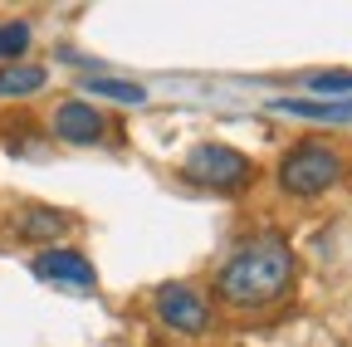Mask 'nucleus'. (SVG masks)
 Listing matches in <instances>:
<instances>
[{
    "instance_id": "9",
    "label": "nucleus",
    "mask_w": 352,
    "mask_h": 347,
    "mask_svg": "<svg viewBox=\"0 0 352 347\" xmlns=\"http://www.w3.org/2000/svg\"><path fill=\"white\" fill-rule=\"evenodd\" d=\"M83 98H108V103L142 108L147 89H142V83H127V78H108V74H83Z\"/></svg>"
},
{
    "instance_id": "5",
    "label": "nucleus",
    "mask_w": 352,
    "mask_h": 347,
    "mask_svg": "<svg viewBox=\"0 0 352 347\" xmlns=\"http://www.w3.org/2000/svg\"><path fill=\"white\" fill-rule=\"evenodd\" d=\"M30 269H34V279H39V284H59V289H78V293H88V289L98 284L94 259L78 254V249H59V245L39 249V254L30 259Z\"/></svg>"
},
{
    "instance_id": "1",
    "label": "nucleus",
    "mask_w": 352,
    "mask_h": 347,
    "mask_svg": "<svg viewBox=\"0 0 352 347\" xmlns=\"http://www.w3.org/2000/svg\"><path fill=\"white\" fill-rule=\"evenodd\" d=\"M294 284V249L279 230H259L250 235L215 274V293L230 309H264L279 303Z\"/></svg>"
},
{
    "instance_id": "12",
    "label": "nucleus",
    "mask_w": 352,
    "mask_h": 347,
    "mask_svg": "<svg viewBox=\"0 0 352 347\" xmlns=\"http://www.w3.org/2000/svg\"><path fill=\"white\" fill-rule=\"evenodd\" d=\"M308 89L318 98H352V74H314Z\"/></svg>"
},
{
    "instance_id": "2",
    "label": "nucleus",
    "mask_w": 352,
    "mask_h": 347,
    "mask_svg": "<svg viewBox=\"0 0 352 347\" xmlns=\"http://www.w3.org/2000/svg\"><path fill=\"white\" fill-rule=\"evenodd\" d=\"M338 177H342V152L328 142H298L279 161V191L298 196V201H314V196L333 191Z\"/></svg>"
},
{
    "instance_id": "7",
    "label": "nucleus",
    "mask_w": 352,
    "mask_h": 347,
    "mask_svg": "<svg viewBox=\"0 0 352 347\" xmlns=\"http://www.w3.org/2000/svg\"><path fill=\"white\" fill-rule=\"evenodd\" d=\"M10 230H15L20 240H44V245H54L59 235H69V215L54 210V205H25V210H15Z\"/></svg>"
},
{
    "instance_id": "4",
    "label": "nucleus",
    "mask_w": 352,
    "mask_h": 347,
    "mask_svg": "<svg viewBox=\"0 0 352 347\" xmlns=\"http://www.w3.org/2000/svg\"><path fill=\"white\" fill-rule=\"evenodd\" d=\"M152 309L157 318L171 328V333H186V337H201L210 328V303L196 284H162L152 293Z\"/></svg>"
},
{
    "instance_id": "11",
    "label": "nucleus",
    "mask_w": 352,
    "mask_h": 347,
    "mask_svg": "<svg viewBox=\"0 0 352 347\" xmlns=\"http://www.w3.org/2000/svg\"><path fill=\"white\" fill-rule=\"evenodd\" d=\"M30 39H34V30L25 20H6L0 25V64H20L25 49H30Z\"/></svg>"
},
{
    "instance_id": "3",
    "label": "nucleus",
    "mask_w": 352,
    "mask_h": 347,
    "mask_svg": "<svg viewBox=\"0 0 352 347\" xmlns=\"http://www.w3.org/2000/svg\"><path fill=\"white\" fill-rule=\"evenodd\" d=\"M182 177H186L191 186L226 191V196H230V191H240V186L254 181V166H250L245 152H235V147H226V142H201V147L186 152Z\"/></svg>"
},
{
    "instance_id": "8",
    "label": "nucleus",
    "mask_w": 352,
    "mask_h": 347,
    "mask_svg": "<svg viewBox=\"0 0 352 347\" xmlns=\"http://www.w3.org/2000/svg\"><path fill=\"white\" fill-rule=\"evenodd\" d=\"M270 113L308 117V122H352V98H274Z\"/></svg>"
},
{
    "instance_id": "10",
    "label": "nucleus",
    "mask_w": 352,
    "mask_h": 347,
    "mask_svg": "<svg viewBox=\"0 0 352 347\" xmlns=\"http://www.w3.org/2000/svg\"><path fill=\"white\" fill-rule=\"evenodd\" d=\"M50 83V69L44 64H0V98H30Z\"/></svg>"
},
{
    "instance_id": "6",
    "label": "nucleus",
    "mask_w": 352,
    "mask_h": 347,
    "mask_svg": "<svg viewBox=\"0 0 352 347\" xmlns=\"http://www.w3.org/2000/svg\"><path fill=\"white\" fill-rule=\"evenodd\" d=\"M108 133V117L94 108V103H83V98H69L54 108V137L59 142H74V147H88V142H98Z\"/></svg>"
}]
</instances>
